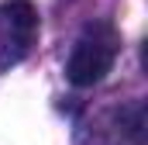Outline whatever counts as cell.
Here are the masks:
<instances>
[{
    "label": "cell",
    "instance_id": "1",
    "mask_svg": "<svg viewBox=\"0 0 148 145\" xmlns=\"http://www.w3.org/2000/svg\"><path fill=\"white\" fill-rule=\"evenodd\" d=\"M121 48V35L110 21H90L79 38H76L69 62H66V76L73 86H93L110 72L114 59Z\"/></svg>",
    "mask_w": 148,
    "mask_h": 145
},
{
    "label": "cell",
    "instance_id": "2",
    "mask_svg": "<svg viewBox=\"0 0 148 145\" xmlns=\"http://www.w3.org/2000/svg\"><path fill=\"white\" fill-rule=\"evenodd\" d=\"M38 35V10L31 0H7L0 7V69L17 66Z\"/></svg>",
    "mask_w": 148,
    "mask_h": 145
}]
</instances>
